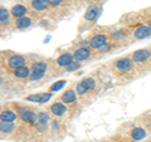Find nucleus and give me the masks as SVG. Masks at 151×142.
Listing matches in <instances>:
<instances>
[{"mask_svg": "<svg viewBox=\"0 0 151 142\" xmlns=\"http://www.w3.org/2000/svg\"><path fill=\"white\" fill-rule=\"evenodd\" d=\"M94 86H96V80L93 78H84L83 80H81V82L77 84V93L82 96V94H84L86 92L93 89Z\"/></svg>", "mask_w": 151, "mask_h": 142, "instance_id": "nucleus-1", "label": "nucleus"}, {"mask_svg": "<svg viewBox=\"0 0 151 142\" xmlns=\"http://www.w3.org/2000/svg\"><path fill=\"white\" fill-rule=\"evenodd\" d=\"M88 44L93 49L102 48L105 44H107V37L105 34H97V35H94V37L91 38V40L88 42Z\"/></svg>", "mask_w": 151, "mask_h": 142, "instance_id": "nucleus-2", "label": "nucleus"}, {"mask_svg": "<svg viewBox=\"0 0 151 142\" xmlns=\"http://www.w3.org/2000/svg\"><path fill=\"white\" fill-rule=\"evenodd\" d=\"M19 116L24 122H30V123L38 122V115H35L34 112H32L28 108H20L19 110Z\"/></svg>", "mask_w": 151, "mask_h": 142, "instance_id": "nucleus-3", "label": "nucleus"}, {"mask_svg": "<svg viewBox=\"0 0 151 142\" xmlns=\"http://www.w3.org/2000/svg\"><path fill=\"white\" fill-rule=\"evenodd\" d=\"M8 64H9V67H10L12 69H18V68H22V67H24V64H25V58L23 55H12L10 58L8 59Z\"/></svg>", "mask_w": 151, "mask_h": 142, "instance_id": "nucleus-4", "label": "nucleus"}, {"mask_svg": "<svg viewBox=\"0 0 151 142\" xmlns=\"http://www.w3.org/2000/svg\"><path fill=\"white\" fill-rule=\"evenodd\" d=\"M52 97V92L48 93H37V94H30L27 97V101L29 102H35V103H45L48 102Z\"/></svg>", "mask_w": 151, "mask_h": 142, "instance_id": "nucleus-5", "label": "nucleus"}, {"mask_svg": "<svg viewBox=\"0 0 151 142\" xmlns=\"http://www.w3.org/2000/svg\"><path fill=\"white\" fill-rule=\"evenodd\" d=\"M150 55H151V53L149 49H139V50L134 52L132 59H134V62H136V63H142L150 58Z\"/></svg>", "mask_w": 151, "mask_h": 142, "instance_id": "nucleus-6", "label": "nucleus"}, {"mask_svg": "<svg viewBox=\"0 0 151 142\" xmlns=\"http://www.w3.org/2000/svg\"><path fill=\"white\" fill-rule=\"evenodd\" d=\"M74 60V57L70 53H63L60 54L58 58H57V64L60 65V67H65L67 68L69 64H72Z\"/></svg>", "mask_w": 151, "mask_h": 142, "instance_id": "nucleus-7", "label": "nucleus"}, {"mask_svg": "<svg viewBox=\"0 0 151 142\" xmlns=\"http://www.w3.org/2000/svg\"><path fill=\"white\" fill-rule=\"evenodd\" d=\"M89 55H91V50L86 47H81V48H78L77 50L74 52V59L78 60V62H81V60H86L87 58H89Z\"/></svg>", "mask_w": 151, "mask_h": 142, "instance_id": "nucleus-8", "label": "nucleus"}, {"mask_svg": "<svg viewBox=\"0 0 151 142\" xmlns=\"http://www.w3.org/2000/svg\"><path fill=\"white\" fill-rule=\"evenodd\" d=\"M50 112L53 113L54 116H63L65 112H67V107H65L64 103L60 102H55L50 106Z\"/></svg>", "mask_w": 151, "mask_h": 142, "instance_id": "nucleus-9", "label": "nucleus"}, {"mask_svg": "<svg viewBox=\"0 0 151 142\" xmlns=\"http://www.w3.org/2000/svg\"><path fill=\"white\" fill-rule=\"evenodd\" d=\"M116 68L121 72H127L132 68V62L129 58H121L116 62Z\"/></svg>", "mask_w": 151, "mask_h": 142, "instance_id": "nucleus-10", "label": "nucleus"}, {"mask_svg": "<svg viewBox=\"0 0 151 142\" xmlns=\"http://www.w3.org/2000/svg\"><path fill=\"white\" fill-rule=\"evenodd\" d=\"M150 34H151V32L149 29V27H145V25L139 27L134 32V37L136 39H145V38H147Z\"/></svg>", "mask_w": 151, "mask_h": 142, "instance_id": "nucleus-11", "label": "nucleus"}, {"mask_svg": "<svg viewBox=\"0 0 151 142\" xmlns=\"http://www.w3.org/2000/svg\"><path fill=\"white\" fill-rule=\"evenodd\" d=\"M10 14L14 16V18H23V16H25V14H27V8L24 5H20V4H18V5H14L12 8V10H10Z\"/></svg>", "mask_w": 151, "mask_h": 142, "instance_id": "nucleus-12", "label": "nucleus"}, {"mask_svg": "<svg viewBox=\"0 0 151 142\" xmlns=\"http://www.w3.org/2000/svg\"><path fill=\"white\" fill-rule=\"evenodd\" d=\"M98 15V6L96 5H91L87 8L86 13H84V19L86 20H93V19H96Z\"/></svg>", "mask_w": 151, "mask_h": 142, "instance_id": "nucleus-13", "label": "nucleus"}, {"mask_svg": "<svg viewBox=\"0 0 151 142\" xmlns=\"http://www.w3.org/2000/svg\"><path fill=\"white\" fill-rule=\"evenodd\" d=\"M77 92L73 91V89H69V91H65L62 94V101L65 103H73L76 99H77Z\"/></svg>", "mask_w": 151, "mask_h": 142, "instance_id": "nucleus-14", "label": "nucleus"}, {"mask_svg": "<svg viewBox=\"0 0 151 142\" xmlns=\"http://www.w3.org/2000/svg\"><path fill=\"white\" fill-rule=\"evenodd\" d=\"M30 4H32V8L37 11H43L47 9V6H48L47 0H32Z\"/></svg>", "mask_w": 151, "mask_h": 142, "instance_id": "nucleus-15", "label": "nucleus"}, {"mask_svg": "<svg viewBox=\"0 0 151 142\" xmlns=\"http://www.w3.org/2000/svg\"><path fill=\"white\" fill-rule=\"evenodd\" d=\"M32 25V19L30 18H19L15 20V27L18 28V29H25V28L30 27Z\"/></svg>", "mask_w": 151, "mask_h": 142, "instance_id": "nucleus-16", "label": "nucleus"}, {"mask_svg": "<svg viewBox=\"0 0 151 142\" xmlns=\"http://www.w3.org/2000/svg\"><path fill=\"white\" fill-rule=\"evenodd\" d=\"M0 120L1 121H5V122H13L17 120V115L14 113L13 111H3L1 113H0Z\"/></svg>", "mask_w": 151, "mask_h": 142, "instance_id": "nucleus-17", "label": "nucleus"}, {"mask_svg": "<svg viewBox=\"0 0 151 142\" xmlns=\"http://www.w3.org/2000/svg\"><path fill=\"white\" fill-rule=\"evenodd\" d=\"M145 136H146V131L144 128H141V127H136V128H134V130L131 131V137L135 141L142 140Z\"/></svg>", "mask_w": 151, "mask_h": 142, "instance_id": "nucleus-18", "label": "nucleus"}, {"mask_svg": "<svg viewBox=\"0 0 151 142\" xmlns=\"http://www.w3.org/2000/svg\"><path fill=\"white\" fill-rule=\"evenodd\" d=\"M30 70H29V68H27V67H22V68H18V69H15L14 70V75H15L17 78H28L30 75Z\"/></svg>", "mask_w": 151, "mask_h": 142, "instance_id": "nucleus-19", "label": "nucleus"}, {"mask_svg": "<svg viewBox=\"0 0 151 142\" xmlns=\"http://www.w3.org/2000/svg\"><path fill=\"white\" fill-rule=\"evenodd\" d=\"M14 128H15V125L13 122H5V121L0 122V131L3 133H10V132H13Z\"/></svg>", "mask_w": 151, "mask_h": 142, "instance_id": "nucleus-20", "label": "nucleus"}, {"mask_svg": "<svg viewBox=\"0 0 151 142\" xmlns=\"http://www.w3.org/2000/svg\"><path fill=\"white\" fill-rule=\"evenodd\" d=\"M45 72H43V70H32V73L29 75V80L30 82H34V80H38L40 78H43Z\"/></svg>", "mask_w": 151, "mask_h": 142, "instance_id": "nucleus-21", "label": "nucleus"}, {"mask_svg": "<svg viewBox=\"0 0 151 142\" xmlns=\"http://www.w3.org/2000/svg\"><path fill=\"white\" fill-rule=\"evenodd\" d=\"M0 22H1L3 25L8 24V22H9V11L5 8H0Z\"/></svg>", "mask_w": 151, "mask_h": 142, "instance_id": "nucleus-22", "label": "nucleus"}, {"mask_svg": "<svg viewBox=\"0 0 151 142\" xmlns=\"http://www.w3.org/2000/svg\"><path fill=\"white\" fill-rule=\"evenodd\" d=\"M65 83H67V80H64V79L58 80V82H55V83L52 84L50 88H49V91H50V92H57V91H59V89H62V88L64 87Z\"/></svg>", "mask_w": 151, "mask_h": 142, "instance_id": "nucleus-23", "label": "nucleus"}, {"mask_svg": "<svg viewBox=\"0 0 151 142\" xmlns=\"http://www.w3.org/2000/svg\"><path fill=\"white\" fill-rule=\"evenodd\" d=\"M32 70H43L45 72L47 70V63L44 62H35L32 64Z\"/></svg>", "mask_w": 151, "mask_h": 142, "instance_id": "nucleus-24", "label": "nucleus"}, {"mask_svg": "<svg viewBox=\"0 0 151 142\" xmlns=\"http://www.w3.org/2000/svg\"><path fill=\"white\" fill-rule=\"evenodd\" d=\"M79 67H81V64H78V63H76V62H73L72 64H69L68 67H67V70L68 72H73V70H76V69H78Z\"/></svg>", "mask_w": 151, "mask_h": 142, "instance_id": "nucleus-25", "label": "nucleus"}, {"mask_svg": "<svg viewBox=\"0 0 151 142\" xmlns=\"http://www.w3.org/2000/svg\"><path fill=\"white\" fill-rule=\"evenodd\" d=\"M48 5H52V6H58L60 4L63 3V0H47Z\"/></svg>", "mask_w": 151, "mask_h": 142, "instance_id": "nucleus-26", "label": "nucleus"}, {"mask_svg": "<svg viewBox=\"0 0 151 142\" xmlns=\"http://www.w3.org/2000/svg\"><path fill=\"white\" fill-rule=\"evenodd\" d=\"M149 29H150V32H151V22H150V24H149Z\"/></svg>", "mask_w": 151, "mask_h": 142, "instance_id": "nucleus-27", "label": "nucleus"}, {"mask_svg": "<svg viewBox=\"0 0 151 142\" xmlns=\"http://www.w3.org/2000/svg\"><path fill=\"white\" fill-rule=\"evenodd\" d=\"M150 125H151V123H150Z\"/></svg>", "mask_w": 151, "mask_h": 142, "instance_id": "nucleus-28", "label": "nucleus"}]
</instances>
